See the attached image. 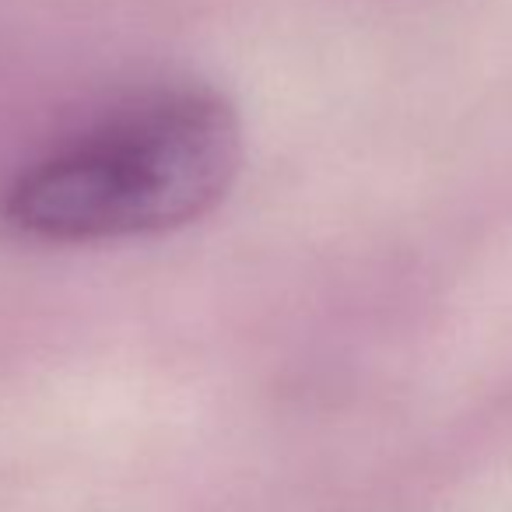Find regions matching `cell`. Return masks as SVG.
<instances>
[{"label": "cell", "mask_w": 512, "mask_h": 512, "mask_svg": "<svg viewBox=\"0 0 512 512\" xmlns=\"http://www.w3.org/2000/svg\"><path fill=\"white\" fill-rule=\"evenodd\" d=\"M235 109L204 88L155 92L25 165L4 221L36 242H113L190 225L239 176Z\"/></svg>", "instance_id": "obj_1"}]
</instances>
